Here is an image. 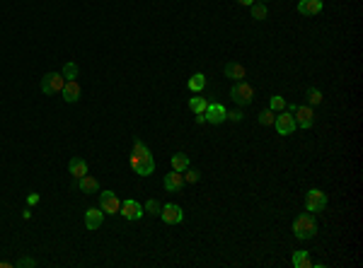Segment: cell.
I'll list each match as a JSON object with an SVG mask.
<instances>
[{
	"label": "cell",
	"mask_w": 363,
	"mask_h": 268,
	"mask_svg": "<svg viewBox=\"0 0 363 268\" xmlns=\"http://www.w3.org/2000/svg\"><path fill=\"white\" fill-rule=\"evenodd\" d=\"M131 167L140 176H150L155 172V160L150 155L148 145L143 140H133V152H131Z\"/></svg>",
	"instance_id": "obj_1"
},
{
	"label": "cell",
	"mask_w": 363,
	"mask_h": 268,
	"mask_svg": "<svg viewBox=\"0 0 363 268\" xmlns=\"http://www.w3.org/2000/svg\"><path fill=\"white\" fill-rule=\"evenodd\" d=\"M315 232H317V222L310 213L298 215L293 220V234L298 239H310V237H315Z\"/></svg>",
	"instance_id": "obj_2"
},
{
	"label": "cell",
	"mask_w": 363,
	"mask_h": 268,
	"mask_svg": "<svg viewBox=\"0 0 363 268\" xmlns=\"http://www.w3.org/2000/svg\"><path fill=\"white\" fill-rule=\"evenodd\" d=\"M230 97H233V102H235V104L245 107V104H250L252 99H254V90H252V85H247L245 80H240V82H235V85H233Z\"/></svg>",
	"instance_id": "obj_3"
},
{
	"label": "cell",
	"mask_w": 363,
	"mask_h": 268,
	"mask_svg": "<svg viewBox=\"0 0 363 268\" xmlns=\"http://www.w3.org/2000/svg\"><path fill=\"white\" fill-rule=\"evenodd\" d=\"M305 208H307V213L324 210V208H327V193L320 191V188H310L305 193Z\"/></svg>",
	"instance_id": "obj_4"
},
{
	"label": "cell",
	"mask_w": 363,
	"mask_h": 268,
	"mask_svg": "<svg viewBox=\"0 0 363 268\" xmlns=\"http://www.w3.org/2000/svg\"><path fill=\"white\" fill-rule=\"evenodd\" d=\"M66 85V78L61 73H46L42 78V92L44 94H58Z\"/></svg>",
	"instance_id": "obj_5"
},
{
	"label": "cell",
	"mask_w": 363,
	"mask_h": 268,
	"mask_svg": "<svg viewBox=\"0 0 363 268\" xmlns=\"http://www.w3.org/2000/svg\"><path fill=\"white\" fill-rule=\"evenodd\" d=\"M99 208L104 210V215H116L121 208V201L114 191H102L99 193Z\"/></svg>",
	"instance_id": "obj_6"
},
{
	"label": "cell",
	"mask_w": 363,
	"mask_h": 268,
	"mask_svg": "<svg viewBox=\"0 0 363 268\" xmlns=\"http://www.w3.org/2000/svg\"><path fill=\"white\" fill-rule=\"evenodd\" d=\"M119 215H124L126 220H140L143 217V205L136 198H126V201H121Z\"/></svg>",
	"instance_id": "obj_7"
},
{
	"label": "cell",
	"mask_w": 363,
	"mask_h": 268,
	"mask_svg": "<svg viewBox=\"0 0 363 268\" xmlns=\"http://www.w3.org/2000/svg\"><path fill=\"white\" fill-rule=\"evenodd\" d=\"M274 128L279 131V135H291L298 128L295 126V121H293V116H291V111H281L279 116L274 119Z\"/></svg>",
	"instance_id": "obj_8"
},
{
	"label": "cell",
	"mask_w": 363,
	"mask_h": 268,
	"mask_svg": "<svg viewBox=\"0 0 363 268\" xmlns=\"http://www.w3.org/2000/svg\"><path fill=\"white\" fill-rule=\"evenodd\" d=\"M160 217H162V222H167V225H179L182 220H184V210H182L179 205H174V203H167V205H162Z\"/></svg>",
	"instance_id": "obj_9"
},
{
	"label": "cell",
	"mask_w": 363,
	"mask_h": 268,
	"mask_svg": "<svg viewBox=\"0 0 363 268\" xmlns=\"http://www.w3.org/2000/svg\"><path fill=\"white\" fill-rule=\"evenodd\" d=\"M204 116H206V121H209V123H213V126H221V123L228 119V109H225L223 104H209V107H206V111H204Z\"/></svg>",
	"instance_id": "obj_10"
},
{
	"label": "cell",
	"mask_w": 363,
	"mask_h": 268,
	"mask_svg": "<svg viewBox=\"0 0 363 268\" xmlns=\"http://www.w3.org/2000/svg\"><path fill=\"white\" fill-rule=\"evenodd\" d=\"M293 114H295L293 121H295L298 128H310V126L315 123V114H312V109L310 107H295Z\"/></svg>",
	"instance_id": "obj_11"
},
{
	"label": "cell",
	"mask_w": 363,
	"mask_h": 268,
	"mask_svg": "<svg viewBox=\"0 0 363 268\" xmlns=\"http://www.w3.org/2000/svg\"><path fill=\"white\" fill-rule=\"evenodd\" d=\"M162 186L167 188L169 193H177V191H182V186H184V176H182V172L172 169L169 174H165V179H162Z\"/></svg>",
	"instance_id": "obj_12"
},
{
	"label": "cell",
	"mask_w": 363,
	"mask_h": 268,
	"mask_svg": "<svg viewBox=\"0 0 363 268\" xmlns=\"http://www.w3.org/2000/svg\"><path fill=\"white\" fill-rule=\"evenodd\" d=\"M104 222V210L102 208H90L85 213V227L87 229H99Z\"/></svg>",
	"instance_id": "obj_13"
},
{
	"label": "cell",
	"mask_w": 363,
	"mask_h": 268,
	"mask_svg": "<svg viewBox=\"0 0 363 268\" xmlns=\"http://www.w3.org/2000/svg\"><path fill=\"white\" fill-rule=\"evenodd\" d=\"M61 94H63V99H66L68 104H75V102L80 99V85H78V80H66Z\"/></svg>",
	"instance_id": "obj_14"
},
{
	"label": "cell",
	"mask_w": 363,
	"mask_h": 268,
	"mask_svg": "<svg viewBox=\"0 0 363 268\" xmlns=\"http://www.w3.org/2000/svg\"><path fill=\"white\" fill-rule=\"evenodd\" d=\"M225 78H230L233 82H240L247 78V70L242 63H235V61H230V63H225Z\"/></svg>",
	"instance_id": "obj_15"
},
{
	"label": "cell",
	"mask_w": 363,
	"mask_h": 268,
	"mask_svg": "<svg viewBox=\"0 0 363 268\" xmlns=\"http://www.w3.org/2000/svg\"><path fill=\"white\" fill-rule=\"evenodd\" d=\"M298 13L303 17H312V15L322 13V0H300L298 3Z\"/></svg>",
	"instance_id": "obj_16"
},
{
	"label": "cell",
	"mask_w": 363,
	"mask_h": 268,
	"mask_svg": "<svg viewBox=\"0 0 363 268\" xmlns=\"http://www.w3.org/2000/svg\"><path fill=\"white\" fill-rule=\"evenodd\" d=\"M78 188H80L83 193H97V191H99V181L95 179V176L85 174V176H80V179H78Z\"/></svg>",
	"instance_id": "obj_17"
},
{
	"label": "cell",
	"mask_w": 363,
	"mask_h": 268,
	"mask_svg": "<svg viewBox=\"0 0 363 268\" xmlns=\"http://www.w3.org/2000/svg\"><path fill=\"white\" fill-rule=\"evenodd\" d=\"M68 172L75 176V179H80V176L87 174V162H85L83 157H73V160L68 162Z\"/></svg>",
	"instance_id": "obj_18"
},
{
	"label": "cell",
	"mask_w": 363,
	"mask_h": 268,
	"mask_svg": "<svg viewBox=\"0 0 363 268\" xmlns=\"http://www.w3.org/2000/svg\"><path fill=\"white\" fill-rule=\"evenodd\" d=\"M291 263H293L295 268H310V266H312V258H310V254H307V251H303V249H300V251H295V254H293Z\"/></svg>",
	"instance_id": "obj_19"
},
{
	"label": "cell",
	"mask_w": 363,
	"mask_h": 268,
	"mask_svg": "<svg viewBox=\"0 0 363 268\" xmlns=\"http://www.w3.org/2000/svg\"><path fill=\"white\" fill-rule=\"evenodd\" d=\"M187 87H189L192 92H201V90L206 87V75H204V73H194V75L189 78V82H187Z\"/></svg>",
	"instance_id": "obj_20"
},
{
	"label": "cell",
	"mask_w": 363,
	"mask_h": 268,
	"mask_svg": "<svg viewBox=\"0 0 363 268\" xmlns=\"http://www.w3.org/2000/svg\"><path fill=\"white\" fill-rule=\"evenodd\" d=\"M187 167H189V155H184V152H174V155H172V169L184 172Z\"/></svg>",
	"instance_id": "obj_21"
},
{
	"label": "cell",
	"mask_w": 363,
	"mask_h": 268,
	"mask_svg": "<svg viewBox=\"0 0 363 268\" xmlns=\"http://www.w3.org/2000/svg\"><path fill=\"white\" fill-rule=\"evenodd\" d=\"M206 107H209V102H206L204 97H192V99H189V109H192L194 114H204Z\"/></svg>",
	"instance_id": "obj_22"
},
{
	"label": "cell",
	"mask_w": 363,
	"mask_h": 268,
	"mask_svg": "<svg viewBox=\"0 0 363 268\" xmlns=\"http://www.w3.org/2000/svg\"><path fill=\"white\" fill-rule=\"evenodd\" d=\"M250 8H252V17H254V20H259V22H262V20H266L269 10H266L264 3H252Z\"/></svg>",
	"instance_id": "obj_23"
},
{
	"label": "cell",
	"mask_w": 363,
	"mask_h": 268,
	"mask_svg": "<svg viewBox=\"0 0 363 268\" xmlns=\"http://www.w3.org/2000/svg\"><path fill=\"white\" fill-rule=\"evenodd\" d=\"M307 102H310L312 107L322 104V92L317 90V87H307Z\"/></svg>",
	"instance_id": "obj_24"
},
{
	"label": "cell",
	"mask_w": 363,
	"mask_h": 268,
	"mask_svg": "<svg viewBox=\"0 0 363 268\" xmlns=\"http://www.w3.org/2000/svg\"><path fill=\"white\" fill-rule=\"evenodd\" d=\"M61 75H63L66 80H75V78H78V66H75V63H66L63 70H61Z\"/></svg>",
	"instance_id": "obj_25"
},
{
	"label": "cell",
	"mask_w": 363,
	"mask_h": 268,
	"mask_svg": "<svg viewBox=\"0 0 363 268\" xmlns=\"http://www.w3.org/2000/svg\"><path fill=\"white\" fill-rule=\"evenodd\" d=\"M274 119H276V114H274L271 109H264V111L259 114V123H262V126H274Z\"/></svg>",
	"instance_id": "obj_26"
},
{
	"label": "cell",
	"mask_w": 363,
	"mask_h": 268,
	"mask_svg": "<svg viewBox=\"0 0 363 268\" xmlns=\"http://www.w3.org/2000/svg\"><path fill=\"white\" fill-rule=\"evenodd\" d=\"M182 176H184V184H196V181L201 179V174H199L196 169H189V167L182 172Z\"/></svg>",
	"instance_id": "obj_27"
},
{
	"label": "cell",
	"mask_w": 363,
	"mask_h": 268,
	"mask_svg": "<svg viewBox=\"0 0 363 268\" xmlns=\"http://www.w3.org/2000/svg\"><path fill=\"white\" fill-rule=\"evenodd\" d=\"M269 109H271V111H283V109H286V99H283V97H279V94H276V97H271Z\"/></svg>",
	"instance_id": "obj_28"
},
{
	"label": "cell",
	"mask_w": 363,
	"mask_h": 268,
	"mask_svg": "<svg viewBox=\"0 0 363 268\" xmlns=\"http://www.w3.org/2000/svg\"><path fill=\"white\" fill-rule=\"evenodd\" d=\"M143 210H148V213H153V215H160V210H162V205L155 201V198H150V201L143 205Z\"/></svg>",
	"instance_id": "obj_29"
},
{
	"label": "cell",
	"mask_w": 363,
	"mask_h": 268,
	"mask_svg": "<svg viewBox=\"0 0 363 268\" xmlns=\"http://www.w3.org/2000/svg\"><path fill=\"white\" fill-rule=\"evenodd\" d=\"M15 266H20V268H34V266H37V261H34V258H29V256H22V258H20Z\"/></svg>",
	"instance_id": "obj_30"
},
{
	"label": "cell",
	"mask_w": 363,
	"mask_h": 268,
	"mask_svg": "<svg viewBox=\"0 0 363 268\" xmlns=\"http://www.w3.org/2000/svg\"><path fill=\"white\" fill-rule=\"evenodd\" d=\"M228 119H233V121H242V119H245V114H242L240 109H235V111H228Z\"/></svg>",
	"instance_id": "obj_31"
},
{
	"label": "cell",
	"mask_w": 363,
	"mask_h": 268,
	"mask_svg": "<svg viewBox=\"0 0 363 268\" xmlns=\"http://www.w3.org/2000/svg\"><path fill=\"white\" fill-rule=\"evenodd\" d=\"M27 203H29V205H37V203H39V193H29Z\"/></svg>",
	"instance_id": "obj_32"
},
{
	"label": "cell",
	"mask_w": 363,
	"mask_h": 268,
	"mask_svg": "<svg viewBox=\"0 0 363 268\" xmlns=\"http://www.w3.org/2000/svg\"><path fill=\"white\" fill-rule=\"evenodd\" d=\"M196 116V123H206V116H204V114H194Z\"/></svg>",
	"instance_id": "obj_33"
},
{
	"label": "cell",
	"mask_w": 363,
	"mask_h": 268,
	"mask_svg": "<svg viewBox=\"0 0 363 268\" xmlns=\"http://www.w3.org/2000/svg\"><path fill=\"white\" fill-rule=\"evenodd\" d=\"M240 5H252V3H257V0H238Z\"/></svg>",
	"instance_id": "obj_34"
},
{
	"label": "cell",
	"mask_w": 363,
	"mask_h": 268,
	"mask_svg": "<svg viewBox=\"0 0 363 268\" xmlns=\"http://www.w3.org/2000/svg\"><path fill=\"white\" fill-rule=\"evenodd\" d=\"M257 3H264V0H257Z\"/></svg>",
	"instance_id": "obj_35"
}]
</instances>
